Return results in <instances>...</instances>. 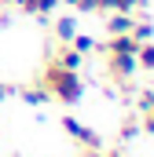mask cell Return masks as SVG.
I'll return each instance as SVG.
<instances>
[{
    "label": "cell",
    "mask_w": 154,
    "mask_h": 157,
    "mask_svg": "<svg viewBox=\"0 0 154 157\" xmlns=\"http://www.w3.org/2000/svg\"><path fill=\"white\" fill-rule=\"evenodd\" d=\"M40 84L48 88V95H51V99H59V102H66V106L81 102V95H84V80H81V73H74V70H59L55 62H48V66H44Z\"/></svg>",
    "instance_id": "6da1fadb"
},
{
    "label": "cell",
    "mask_w": 154,
    "mask_h": 157,
    "mask_svg": "<svg viewBox=\"0 0 154 157\" xmlns=\"http://www.w3.org/2000/svg\"><path fill=\"white\" fill-rule=\"evenodd\" d=\"M63 132L74 139L77 146H84V150H99L103 146V139H99V132H92L88 124H81L77 117H63Z\"/></svg>",
    "instance_id": "7a4b0ae2"
},
{
    "label": "cell",
    "mask_w": 154,
    "mask_h": 157,
    "mask_svg": "<svg viewBox=\"0 0 154 157\" xmlns=\"http://www.w3.org/2000/svg\"><path fill=\"white\" fill-rule=\"evenodd\" d=\"M136 55H107V77L117 80V84H128L136 77Z\"/></svg>",
    "instance_id": "3957f363"
},
{
    "label": "cell",
    "mask_w": 154,
    "mask_h": 157,
    "mask_svg": "<svg viewBox=\"0 0 154 157\" xmlns=\"http://www.w3.org/2000/svg\"><path fill=\"white\" fill-rule=\"evenodd\" d=\"M136 48H140V40L132 33H114L103 44V55H136Z\"/></svg>",
    "instance_id": "277c9868"
},
{
    "label": "cell",
    "mask_w": 154,
    "mask_h": 157,
    "mask_svg": "<svg viewBox=\"0 0 154 157\" xmlns=\"http://www.w3.org/2000/svg\"><path fill=\"white\" fill-rule=\"evenodd\" d=\"M132 22H136V15H128V11H110L107 15V33L114 37V33H132Z\"/></svg>",
    "instance_id": "5b68a950"
},
{
    "label": "cell",
    "mask_w": 154,
    "mask_h": 157,
    "mask_svg": "<svg viewBox=\"0 0 154 157\" xmlns=\"http://www.w3.org/2000/svg\"><path fill=\"white\" fill-rule=\"evenodd\" d=\"M51 62H55L59 70H74V73H77V70L84 66V55H81V51H74V48L66 44V48H63V51H59V55H55Z\"/></svg>",
    "instance_id": "8992f818"
},
{
    "label": "cell",
    "mask_w": 154,
    "mask_h": 157,
    "mask_svg": "<svg viewBox=\"0 0 154 157\" xmlns=\"http://www.w3.org/2000/svg\"><path fill=\"white\" fill-rule=\"evenodd\" d=\"M18 99H22V102H30V106H44V102H51V95H48V88H44V84L18 88Z\"/></svg>",
    "instance_id": "52a82bcc"
},
{
    "label": "cell",
    "mask_w": 154,
    "mask_h": 157,
    "mask_svg": "<svg viewBox=\"0 0 154 157\" xmlns=\"http://www.w3.org/2000/svg\"><path fill=\"white\" fill-rule=\"evenodd\" d=\"M22 11H30V15H40V18H48L55 7H59V0H15Z\"/></svg>",
    "instance_id": "ba28073f"
},
{
    "label": "cell",
    "mask_w": 154,
    "mask_h": 157,
    "mask_svg": "<svg viewBox=\"0 0 154 157\" xmlns=\"http://www.w3.org/2000/svg\"><path fill=\"white\" fill-rule=\"evenodd\" d=\"M136 66L147 70V73H154V40H143L136 48Z\"/></svg>",
    "instance_id": "9c48e42d"
},
{
    "label": "cell",
    "mask_w": 154,
    "mask_h": 157,
    "mask_svg": "<svg viewBox=\"0 0 154 157\" xmlns=\"http://www.w3.org/2000/svg\"><path fill=\"white\" fill-rule=\"evenodd\" d=\"M136 4H143V0H99V11H136Z\"/></svg>",
    "instance_id": "30bf717a"
},
{
    "label": "cell",
    "mask_w": 154,
    "mask_h": 157,
    "mask_svg": "<svg viewBox=\"0 0 154 157\" xmlns=\"http://www.w3.org/2000/svg\"><path fill=\"white\" fill-rule=\"evenodd\" d=\"M74 33H77V22H74V18H59V22H55V37L63 40V44H70Z\"/></svg>",
    "instance_id": "8fae6325"
},
{
    "label": "cell",
    "mask_w": 154,
    "mask_h": 157,
    "mask_svg": "<svg viewBox=\"0 0 154 157\" xmlns=\"http://www.w3.org/2000/svg\"><path fill=\"white\" fill-rule=\"evenodd\" d=\"M70 48H74V51H81V55H88V51L95 48V40L84 37V33H74V37H70Z\"/></svg>",
    "instance_id": "7c38bea8"
},
{
    "label": "cell",
    "mask_w": 154,
    "mask_h": 157,
    "mask_svg": "<svg viewBox=\"0 0 154 157\" xmlns=\"http://www.w3.org/2000/svg\"><path fill=\"white\" fill-rule=\"evenodd\" d=\"M136 110H140V113H151L154 110V88H147V91L136 95Z\"/></svg>",
    "instance_id": "4fadbf2b"
},
{
    "label": "cell",
    "mask_w": 154,
    "mask_h": 157,
    "mask_svg": "<svg viewBox=\"0 0 154 157\" xmlns=\"http://www.w3.org/2000/svg\"><path fill=\"white\" fill-rule=\"evenodd\" d=\"M132 37L140 40V44L151 40V37H154V26H151V22H132Z\"/></svg>",
    "instance_id": "5bb4252c"
},
{
    "label": "cell",
    "mask_w": 154,
    "mask_h": 157,
    "mask_svg": "<svg viewBox=\"0 0 154 157\" xmlns=\"http://www.w3.org/2000/svg\"><path fill=\"white\" fill-rule=\"evenodd\" d=\"M66 4L77 11H99V0H66Z\"/></svg>",
    "instance_id": "9a60e30c"
},
{
    "label": "cell",
    "mask_w": 154,
    "mask_h": 157,
    "mask_svg": "<svg viewBox=\"0 0 154 157\" xmlns=\"http://www.w3.org/2000/svg\"><path fill=\"white\" fill-rule=\"evenodd\" d=\"M132 135H140V124L136 121H125L121 124V139H132Z\"/></svg>",
    "instance_id": "2e32d148"
},
{
    "label": "cell",
    "mask_w": 154,
    "mask_h": 157,
    "mask_svg": "<svg viewBox=\"0 0 154 157\" xmlns=\"http://www.w3.org/2000/svg\"><path fill=\"white\" fill-rule=\"evenodd\" d=\"M147 135H154V113H143V124H140Z\"/></svg>",
    "instance_id": "e0dca14e"
},
{
    "label": "cell",
    "mask_w": 154,
    "mask_h": 157,
    "mask_svg": "<svg viewBox=\"0 0 154 157\" xmlns=\"http://www.w3.org/2000/svg\"><path fill=\"white\" fill-rule=\"evenodd\" d=\"M4 99H7V88H4V84H0V102H4Z\"/></svg>",
    "instance_id": "ac0fdd59"
},
{
    "label": "cell",
    "mask_w": 154,
    "mask_h": 157,
    "mask_svg": "<svg viewBox=\"0 0 154 157\" xmlns=\"http://www.w3.org/2000/svg\"><path fill=\"white\" fill-rule=\"evenodd\" d=\"M143 4H147V0H143Z\"/></svg>",
    "instance_id": "d6986e66"
},
{
    "label": "cell",
    "mask_w": 154,
    "mask_h": 157,
    "mask_svg": "<svg viewBox=\"0 0 154 157\" xmlns=\"http://www.w3.org/2000/svg\"><path fill=\"white\" fill-rule=\"evenodd\" d=\"M151 113H154V110H151Z\"/></svg>",
    "instance_id": "ffe728a7"
}]
</instances>
